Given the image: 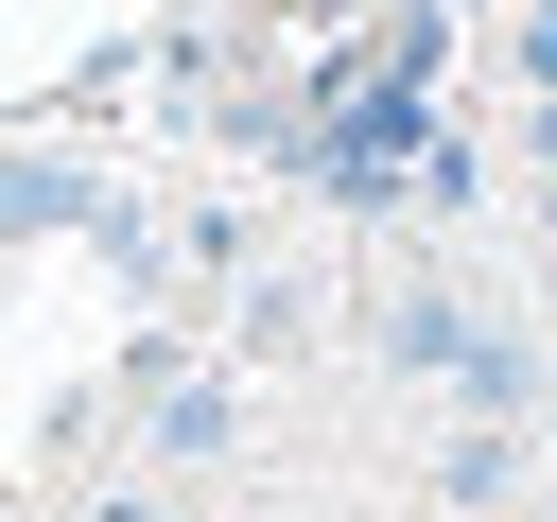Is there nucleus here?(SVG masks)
<instances>
[{"instance_id": "nucleus-1", "label": "nucleus", "mask_w": 557, "mask_h": 522, "mask_svg": "<svg viewBox=\"0 0 557 522\" xmlns=\"http://www.w3.org/2000/svg\"><path fill=\"white\" fill-rule=\"evenodd\" d=\"M35 226H122L70 157H0V244H35Z\"/></svg>"}, {"instance_id": "nucleus-2", "label": "nucleus", "mask_w": 557, "mask_h": 522, "mask_svg": "<svg viewBox=\"0 0 557 522\" xmlns=\"http://www.w3.org/2000/svg\"><path fill=\"white\" fill-rule=\"evenodd\" d=\"M157 452H174V470L226 452V383H174V400H157Z\"/></svg>"}]
</instances>
